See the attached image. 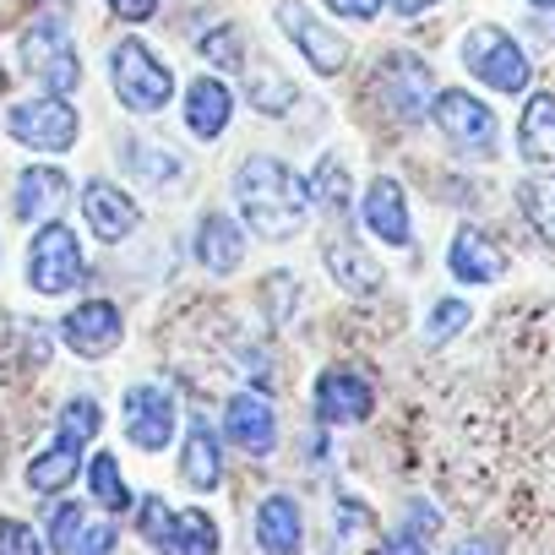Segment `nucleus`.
<instances>
[{
  "label": "nucleus",
  "instance_id": "nucleus-33",
  "mask_svg": "<svg viewBox=\"0 0 555 555\" xmlns=\"http://www.w3.org/2000/svg\"><path fill=\"white\" fill-rule=\"evenodd\" d=\"M0 555H44V550H39V533L28 522L7 517V522H0Z\"/></svg>",
  "mask_w": 555,
  "mask_h": 555
},
{
  "label": "nucleus",
  "instance_id": "nucleus-31",
  "mask_svg": "<svg viewBox=\"0 0 555 555\" xmlns=\"http://www.w3.org/2000/svg\"><path fill=\"white\" fill-rule=\"evenodd\" d=\"M88 528V512L82 506H55V517H50V544L61 550V555H72V544H77V533Z\"/></svg>",
  "mask_w": 555,
  "mask_h": 555
},
{
  "label": "nucleus",
  "instance_id": "nucleus-32",
  "mask_svg": "<svg viewBox=\"0 0 555 555\" xmlns=\"http://www.w3.org/2000/svg\"><path fill=\"white\" fill-rule=\"evenodd\" d=\"M317 196H322L327 207H344V202H349V175H344L338 158H322V169H317Z\"/></svg>",
  "mask_w": 555,
  "mask_h": 555
},
{
  "label": "nucleus",
  "instance_id": "nucleus-37",
  "mask_svg": "<svg viewBox=\"0 0 555 555\" xmlns=\"http://www.w3.org/2000/svg\"><path fill=\"white\" fill-rule=\"evenodd\" d=\"M333 12H344V17H354V23H365V17H376L382 12V0H327Z\"/></svg>",
  "mask_w": 555,
  "mask_h": 555
},
{
  "label": "nucleus",
  "instance_id": "nucleus-25",
  "mask_svg": "<svg viewBox=\"0 0 555 555\" xmlns=\"http://www.w3.org/2000/svg\"><path fill=\"white\" fill-rule=\"evenodd\" d=\"M131 169L147 180V185H180V175H185V164H180V153H169V147H158V142H131Z\"/></svg>",
  "mask_w": 555,
  "mask_h": 555
},
{
  "label": "nucleus",
  "instance_id": "nucleus-29",
  "mask_svg": "<svg viewBox=\"0 0 555 555\" xmlns=\"http://www.w3.org/2000/svg\"><path fill=\"white\" fill-rule=\"evenodd\" d=\"M93 436H99V403H93V398H72V403L61 409V441L88 447Z\"/></svg>",
  "mask_w": 555,
  "mask_h": 555
},
{
  "label": "nucleus",
  "instance_id": "nucleus-23",
  "mask_svg": "<svg viewBox=\"0 0 555 555\" xmlns=\"http://www.w3.org/2000/svg\"><path fill=\"white\" fill-rule=\"evenodd\" d=\"M158 550L164 555H218V528L207 512H180V517H169Z\"/></svg>",
  "mask_w": 555,
  "mask_h": 555
},
{
  "label": "nucleus",
  "instance_id": "nucleus-35",
  "mask_svg": "<svg viewBox=\"0 0 555 555\" xmlns=\"http://www.w3.org/2000/svg\"><path fill=\"white\" fill-rule=\"evenodd\" d=\"M109 550H115V528L109 522H88L77 533V544H72V555H109Z\"/></svg>",
  "mask_w": 555,
  "mask_h": 555
},
{
  "label": "nucleus",
  "instance_id": "nucleus-21",
  "mask_svg": "<svg viewBox=\"0 0 555 555\" xmlns=\"http://www.w3.org/2000/svg\"><path fill=\"white\" fill-rule=\"evenodd\" d=\"M240 250H245L240 223L223 218V212H207L202 229H196V256H202L212 272H234V267H240Z\"/></svg>",
  "mask_w": 555,
  "mask_h": 555
},
{
  "label": "nucleus",
  "instance_id": "nucleus-13",
  "mask_svg": "<svg viewBox=\"0 0 555 555\" xmlns=\"http://www.w3.org/2000/svg\"><path fill=\"white\" fill-rule=\"evenodd\" d=\"M61 333H66V344H72L77 354L99 360V354H109V349L120 344V311H115L109 300H88V306H77V311L61 322Z\"/></svg>",
  "mask_w": 555,
  "mask_h": 555
},
{
  "label": "nucleus",
  "instance_id": "nucleus-36",
  "mask_svg": "<svg viewBox=\"0 0 555 555\" xmlns=\"http://www.w3.org/2000/svg\"><path fill=\"white\" fill-rule=\"evenodd\" d=\"M164 528H169V506H164L158 495H147V501H142V533H147V539H164Z\"/></svg>",
  "mask_w": 555,
  "mask_h": 555
},
{
  "label": "nucleus",
  "instance_id": "nucleus-19",
  "mask_svg": "<svg viewBox=\"0 0 555 555\" xmlns=\"http://www.w3.org/2000/svg\"><path fill=\"white\" fill-rule=\"evenodd\" d=\"M452 272L463 278V284H495V278L506 272V256L479 229H457V240H452Z\"/></svg>",
  "mask_w": 555,
  "mask_h": 555
},
{
  "label": "nucleus",
  "instance_id": "nucleus-40",
  "mask_svg": "<svg viewBox=\"0 0 555 555\" xmlns=\"http://www.w3.org/2000/svg\"><path fill=\"white\" fill-rule=\"evenodd\" d=\"M382 555H430L420 539H392V544H382Z\"/></svg>",
  "mask_w": 555,
  "mask_h": 555
},
{
  "label": "nucleus",
  "instance_id": "nucleus-15",
  "mask_svg": "<svg viewBox=\"0 0 555 555\" xmlns=\"http://www.w3.org/2000/svg\"><path fill=\"white\" fill-rule=\"evenodd\" d=\"M66 196H72V180H66L61 169H50V164H34V169H23V180H17V218L44 223V218H55V212L66 207Z\"/></svg>",
  "mask_w": 555,
  "mask_h": 555
},
{
  "label": "nucleus",
  "instance_id": "nucleus-5",
  "mask_svg": "<svg viewBox=\"0 0 555 555\" xmlns=\"http://www.w3.org/2000/svg\"><path fill=\"white\" fill-rule=\"evenodd\" d=\"M28 278L39 295H66L77 278H82V250H77V234L66 223H44L34 234V250H28Z\"/></svg>",
  "mask_w": 555,
  "mask_h": 555
},
{
  "label": "nucleus",
  "instance_id": "nucleus-34",
  "mask_svg": "<svg viewBox=\"0 0 555 555\" xmlns=\"http://www.w3.org/2000/svg\"><path fill=\"white\" fill-rule=\"evenodd\" d=\"M202 55L218 61V66H245V55H240V44H234V28H212V34L202 39Z\"/></svg>",
  "mask_w": 555,
  "mask_h": 555
},
{
  "label": "nucleus",
  "instance_id": "nucleus-18",
  "mask_svg": "<svg viewBox=\"0 0 555 555\" xmlns=\"http://www.w3.org/2000/svg\"><path fill=\"white\" fill-rule=\"evenodd\" d=\"M256 539L267 555H300V506L289 495H267L256 506Z\"/></svg>",
  "mask_w": 555,
  "mask_h": 555
},
{
  "label": "nucleus",
  "instance_id": "nucleus-9",
  "mask_svg": "<svg viewBox=\"0 0 555 555\" xmlns=\"http://www.w3.org/2000/svg\"><path fill=\"white\" fill-rule=\"evenodd\" d=\"M278 28H284L295 44H300V55L322 72V77H333V72H344V61H349V50H344V39L333 34V28H322L300 0H284L278 7Z\"/></svg>",
  "mask_w": 555,
  "mask_h": 555
},
{
  "label": "nucleus",
  "instance_id": "nucleus-24",
  "mask_svg": "<svg viewBox=\"0 0 555 555\" xmlns=\"http://www.w3.org/2000/svg\"><path fill=\"white\" fill-rule=\"evenodd\" d=\"M77 457H82V447H77V441H55L44 457H34V468H28V485H34L39 495H55V490H66V485L77 479Z\"/></svg>",
  "mask_w": 555,
  "mask_h": 555
},
{
  "label": "nucleus",
  "instance_id": "nucleus-17",
  "mask_svg": "<svg viewBox=\"0 0 555 555\" xmlns=\"http://www.w3.org/2000/svg\"><path fill=\"white\" fill-rule=\"evenodd\" d=\"M229 115H234V99H229V88H223L218 77H196V82L185 88V126H191L202 142L223 137Z\"/></svg>",
  "mask_w": 555,
  "mask_h": 555
},
{
  "label": "nucleus",
  "instance_id": "nucleus-30",
  "mask_svg": "<svg viewBox=\"0 0 555 555\" xmlns=\"http://www.w3.org/2000/svg\"><path fill=\"white\" fill-rule=\"evenodd\" d=\"M457 327H468V306H463V300H436L430 327H425V349H441Z\"/></svg>",
  "mask_w": 555,
  "mask_h": 555
},
{
  "label": "nucleus",
  "instance_id": "nucleus-10",
  "mask_svg": "<svg viewBox=\"0 0 555 555\" xmlns=\"http://www.w3.org/2000/svg\"><path fill=\"white\" fill-rule=\"evenodd\" d=\"M126 436L142 452L169 447V436H175V398L164 387H131L126 392Z\"/></svg>",
  "mask_w": 555,
  "mask_h": 555
},
{
  "label": "nucleus",
  "instance_id": "nucleus-41",
  "mask_svg": "<svg viewBox=\"0 0 555 555\" xmlns=\"http://www.w3.org/2000/svg\"><path fill=\"white\" fill-rule=\"evenodd\" d=\"M430 7H436V0H392L398 17H420V12H430Z\"/></svg>",
  "mask_w": 555,
  "mask_h": 555
},
{
  "label": "nucleus",
  "instance_id": "nucleus-20",
  "mask_svg": "<svg viewBox=\"0 0 555 555\" xmlns=\"http://www.w3.org/2000/svg\"><path fill=\"white\" fill-rule=\"evenodd\" d=\"M180 479H185L191 490H212V485L223 479V452H218V436L207 430V420H191V430H185Z\"/></svg>",
  "mask_w": 555,
  "mask_h": 555
},
{
  "label": "nucleus",
  "instance_id": "nucleus-12",
  "mask_svg": "<svg viewBox=\"0 0 555 555\" xmlns=\"http://www.w3.org/2000/svg\"><path fill=\"white\" fill-rule=\"evenodd\" d=\"M371 409H376V392L360 371H327L317 382V414L327 425H360Z\"/></svg>",
  "mask_w": 555,
  "mask_h": 555
},
{
  "label": "nucleus",
  "instance_id": "nucleus-7",
  "mask_svg": "<svg viewBox=\"0 0 555 555\" xmlns=\"http://www.w3.org/2000/svg\"><path fill=\"white\" fill-rule=\"evenodd\" d=\"M376 88H382V99H387L403 120H425V109L436 104V77H430V66H425L420 55H403V50L376 66Z\"/></svg>",
  "mask_w": 555,
  "mask_h": 555
},
{
  "label": "nucleus",
  "instance_id": "nucleus-28",
  "mask_svg": "<svg viewBox=\"0 0 555 555\" xmlns=\"http://www.w3.org/2000/svg\"><path fill=\"white\" fill-rule=\"evenodd\" d=\"M88 485H93V501H99V506H109V512H126V506H131V490H126V479H120V463H115L109 452H99V457H93V468H88Z\"/></svg>",
  "mask_w": 555,
  "mask_h": 555
},
{
  "label": "nucleus",
  "instance_id": "nucleus-16",
  "mask_svg": "<svg viewBox=\"0 0 555 555\" xmlns=\"http://www.w3.org/2000/svg\"><path fill=\"white\" fill-rule=\"evenodd\" d=\"M365 229L382 240V245H409V207H403V185L376 175L371 191H365Z\"/></svg>",
  "mask_w": 555,
  "mask_h": 555
},
{
  "label": "nucleus",
  "instance_id": "nucleus-42",
  "mask_svg": "<svg viewBox=\"0 0 555 555\" xmlns=\"http://www.w3.org/2000/svg\"><path fill=\"white\" fill-rule=\"evenodd\" d=\"M533 7H555V0H533Z\"/></svg>",
  "mask_w": 555,
  "mask_h": 555
},
{
  "label": "nucleus",
  "instance_id": "nucleus-38",
  "mask_svg": "<svg viewBox=\"0 0 555 555\" xmlns=\"http://www.w3.org/2000/svg\"><path fill=\"white\" fill-rule=\"evenodd\" d=\"M109 7H115L126 23H142V17H153V12H158V0H109Z\"/></svg>",
  "mask_w": 555,
  "mask_h": 555
},
{
  "label": "nucleus",
  "instance_id": "nucleus-8",
  "mask_svg": "<svg viewBox=\"0 0 555 555\" xmlns=\"http://www.w3.org/2000/svg\"><path fill=\"white\" fill-rule=\"evenodd\" d=\"M12 137L28 142V147H44V153H66L77 142V115L66 99H28L12 109Z\"/></svg>",
  "mask_w": 555,
  "mask_h": 555
},
{
  "label": "nucleus",
  "instance_id": "nucleus-4",
  "mask_svg": "<svg viewBox=\"0 0 555 555\" xmlns=\"http://www.w3.org/2000/svg\"><path fill=\"white\" fill-rule=\"evenodd\" d=\"M23 66L61 99V93H72L77 82H82V61H77V50H72V39H66V28L61 23H34L28 34H23Z\"/></svg>",
  "mask_w": 555,
  "mask_h": 555
},
{
  "label": "nucleus",
  "instance_id": "nucleus-11",
  "mask_svg": "<svg viewBox=\"0 0 555 555\" xmlns=\"http://www.w3.org/2000/svg\"><path fill=\"white\" fill-rule=\"evenodd\" d=\"M223 436L250 452V457H267L272 441H278V420H272V403L261 392H234L229 409H223Z\"/></svg>",
  "mask_w": 555,
  "mask_h": 555
},
{
  "label": "nucleus",
  "instance_id": "nucleus-26",
  "mask_svg": "<svg viewBox=\"0 0 555 555\" xmlns=\"http://www.w3.org/2000/svg\"><path fill=\"white\" fill-rule=\"evenodd\" d=\"M517 207H522V218H533L539 234L555 240V175H528L517 185Z\"/></svg>",
  "mask_w": 555,
  "mask_h": 555
},
{
  "label": "nucleus",
  "instance_id": "nucleus-2",
  "mask_svg": "<svg viewBox=\"0 0 555 555\" xmlns=\"http://www.w3.org/2000/svg\"><path fill=\"white\" fill-rule=\"evenodd\" d=\"M109 77H115L120 104H126V109H137V115L164 109V104H169V93H175L169 66H164L142 39H120V44L109 50Z\"/></svg>",
  "mask_w": 555,
  "mask_h": 555
},
{
  "label": "nucleus",
  "instance_id": "nucleus-3",
  "mask_svg": "<svg viewBox=\"0 0 555 555\" xmlns=\"http://www.w3.org/2000/svg\"><path fill=\"white\" fill-rule=\"evenodd\" d=\"M463 66L495 93H522L528 88V55L501 28H468L463 34Z\"/></svg>",
  "mask_w": 555,
  "mask_h": 555
},
{
  "label": "nucleus",
  "instance_id": "nucleus-1",
  "mask_svg": "<svg viewBox=\"0 0 555 555\" xmlns=\"http://www.w3.org/2000/svg\"><path fill=\"white\" fill-rule=\"evenodd\" d=\"M234 196H240L245 223L261 240H289L306 223V212H311L306 180L289 164H278V158H245L240 175H234Z\"/></svg>",
  "mask_w": 555,
  "mask_h": 555
},
{
  "label": "nucleus",
  "instance_id": "nucleus-14",
  "mask_svg": "<svg viewBox=\"0 0 555 555\" xmlns=\"http://www.w3.org/2000/svg\"><path fill=\"white\" fill-rule=\"evenodd\" d=\"M82 212H88V229L99 240H126L137 229V202L120 185H109V180H93L82 191Z\"/></svg>",
  "mask_w": 555,
  "mask_h": 555
},
{
  "label": "nucleus",
  "instance_id": "nucleus-22",
  "mask_svg": "<svg viewBox=\"0 0 555 555\" xmlns=\"http://www.w3.org/2000/svg\"><path fill=\"white\" fill-rule=\"evenodd\" d=\"M517 131H522V137H517L522 158H533V164H555V99H550V93H533V99H528Z\"/></svg>",
  "mask_w": 555,
  "mask_h": 555
},
{
  "label": "nucleus",
  "instance_id": "nucleus-27",
  "mask_svg": "<svg viewBox=\"0 0 555 555\" xmlns=\"http://www.w3.org/2000/svg\"><path fill=\"white\" fill-rule=\"evenodd\" d=\"M327 261H333V278H338L344 289H354V295H371V289L382 284V272H376V267H365V256H360L349 240L327 245Z\"/></svg>",
  "mask_w": 555,
  "mask_h": 555
},
{
  "label": "nucleus",
  "instance_id": "nucleus-39",
  "mask_svg": "<svg viewBox=\"0 0 555 555\" xmlns=\"http://www.w3.org/2000/svg\"><path fill=\"white\" fill-rule=\"evenodd\" d=\"M452 555H501V544H495V539H468V544H457Z\"/></svg>",
  "mask_w": 555,
  "mask_h": 555
},
{
  "label": "nucleus",
  "instance_id": "nucleus-6",
  "mask_svg": "<svg viewBox=\"0 0 555 555\" xmlns=\"http://www.w3.org/2000/svg\"><path fill=\"white\" fill-rule=\"evenodd\" d=\"M436 126L447 131V142H452L457 153H474V158L495 153V115H490L474 93H463V88L436 93Z\"/></svg>",
  "mask_w": 555,
  "mask_h": 555
}]
</instances>
